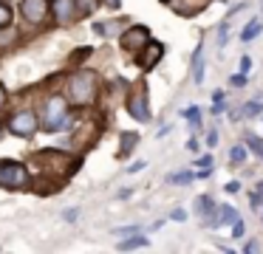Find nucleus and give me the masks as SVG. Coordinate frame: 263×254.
<instances>
[{
	"instance_id": "nucleus-2",
	"label": "nucleus",
	"mask_w": 263,
	"mask_h": 254,
	"mask_svg": "<svg viewBox=\"0 0 263 254\" xmlns=\"http://www.w3.org/2000/svg\"><path fill=\"white\" fill-rule=\"evenodd\" d=\"M29 186V167L20 161H0V189H23Z\"/></svg>"
},
{
	"instance_id": "nucleus-24",
	"label": "nucleus",
	"mask_w": 263,
	"mask_h": 254,
	"mask_svg": "<svg viewBox=\"0 0 263 254\" xmlns=\"http://www.w3.org/2000/svg\"><path fill=\"white\" fill-rule=\"evenodd\" d=\"M227 37H229V20H223L221 26H218V43H227Z\"/></svg>"
},
{
	"instance_id": "nucleus-22",
	"label": "nucleus",
	"mask_w": 263,
	"mask_h": 254,
	"mask_svg": "<svg viewBox=\"0 0 263 254\" xmlns=\"http://www.w3.org/2000/svg\"><path fill=\"white\" fill-rule=\"evenodd\" d=\"M246 141H249V147L257 152V155L263 158V139H255V135H246Z\"/></svg>"
},
{
	"instance_id": "nucleus-23",
	"label": "nucleus",
	"mask_w": 263,
	"mask_h": 254,
	"mask_svg": "<svg viewBox=\"0 0 263 254\" xmlns=\"http://www.w3.org/2000/svg\"><path fill=\"white\" fill-rule=\"evenodd\" d=\"M229 85H232V88H243V85H246V73L243 71L232 73V76H229Z\"/></svg>"
},
{
	"instance_id": "nucleus-30",
	"label": "nucleus",
	"mask_w": 263,
	"mask_h": 254,
	"mask_svg": "<svg viewBox=\"0 0 263 254\" xmlns=\"http://www.w3.org/2000/svg\"><path fill=\"white\" fill-rule=\"evenodd\" d=\"M206 144H210V147L218 144V133H215V130H210V135H206Z\"/></svg>"
},
{
	"instance_id": "nucleus-16",
	"label": "nucleus",
	"mask_w": 263,
	"mask_h": 254,
	"mask_svg": "<svg viewBox=\"0 0 263 254\" xmlns=\"http://www.w3.org/2000/svg\"><path fill=\"white\" fill-rule=\"evenodd\" d=\"M238 220V212H235L232 206H221V218H218V226H223V223H235ZM215 226V229H218Z\"/></svg>"
},
{
	"instance_id": "nucleus-33",
	"label": "nucleus",
	"mask_w": 263,
	"mask_h": 254,
	"mask_svg": "<svg viewBox=\"0 0 263 254\" xmlns=\"http://www.w3.org/2000/svg\"><path fill=\"white\" fill-rule=\"evenodd\" d=\"M212 164V155H204V158H198V167H210Z\"/></svg>"
},
{
	"instance_id": "nucleus-20",
	"label": "nucleus",
	"mask_w": 263,
	"mask_h": 254,
	"mask_svg": "<svg viewBox=\"0 0 263 254\" xmlns=\"http://www.w3.org/2000/svg\"><path fill=\"white\" fill-rule=\"evenodd\" d=\"M184 116H187L190 119V124H193V127H201V110H198V107H187V110H184Z\"/></svg>"
},
{
	"instance_id": "nucleus-37",
	"label": "nucleus",
	"mask_w": 263,
	"mask_h": 254,
	"mask_svg": "<svg viewBox=\"0 0 263 254\" xmlns=\"http://www.w3.org/2000/svg\"><path fill=\"white\" fill-rule=\"evenodd\" d=\"M257 192H260V195H263V181H260V184H257Z\"/></svg>"
},
{
	"instance_id": "nucleus-6",
	"label": "nucleus",
	"mask_w": 263,
	"mask_h": 254,
	"mask_svg": "<svg viewBox=\"0 0 263 254\" xmlns=\"http://www.w3.org/2000/svg\"><path fill=\"white\" fill-rule=\"evenodd\" d=\"M127 113H130L136 122H150V107H147V93L139 90L127 99Z\"/></svg>"
},
{
	"instance_id": "nucleus-12",
	"label": "nucleus",
	"mask_w": 263,
	"mask_h": 254,
	"mask_svg": "<svg viewBox=\"0 0 263 254\" xmlns=\"http://www.w3.org/2000/svg\"><path fill=\"white\" fill-rule=\"evenodd\" d=\"M93 31L114 37V34H122V26H119V20H108V23H97V26H93Z\"/></svg>"
},
{
	"instance_id": "nucleus-35",
	"label": "nucleus",
	"mask_w": 263,
	"mask_h": 254,
	"mask_svg": "<svg viewBox=\"0 0 263 254\" xmlns=\"http://www.w3.org/2000/svg\"><path fill=\"white\" fill-rule=\"evenodd\" d=\"M187 150H190V152H195V150H198V141L190 139V141H187Z\"/></svg>"
},
{
	"instance_id": "nucleus-5",
	"label": "nucleus",
	"mask_w": 263,
	"mask_h": 254,
	"mask_svg": "<svg viewBox=\"0 0 263 254\" xmlns=\"http://www.w3.org/2000/svg\"><path fill=\"white\" fill-rule=\"evenodd\" d=\"M147 43H150L147 26H130L125 34H122V48L125 51H142Z\"/></svg>"
},
{
	"instance_id": "nucleus-11",
	"label": "nucleus",
	"mask_w": 263,
	"mask_h": 254,
	"mask_svg": "<svg viewBox=\"0 0 263 254\" xmlns=\"http://www.w3.org/2000/svg\"><path fill=\"white\" fill-rule=\"evenodd\" d=\"M260 28H263V23L257 20V17H255V20H249V23L243 26V31H240V40H243V43H252V40L260 34Z\"/></svg>"
},
{
	"instance_id": "nucleus-28",
	"label": "nucleus",
	"mask_w": 263,
	"mask_h": 254,
	"mask_svg": "<svg viewBox=\"0 0 263 254\" xmlns=\"http://www.w3.org/2000/svg\"><path fill=\"white\" fill-rule=\"evenodd\" d=\"M173 220H178V223H181V220H187V212H184V209H176V212L170 214Z\"/></svg>"
},
{
	"instance_id": "nucleus-31",
	"label": "nucleus",
	"mask_w": 263,
	"mask_h": 254,
	"mask_svg": "<svg viewBox=\"0 0 263 254\" xmlns=\"http://www.w3.org/2000/svg\"><path fill=\"white\" fill-rule=\"evenodd\" d=\"M238 189H240V184H238V181H229V184H227V192H229V195H235Z\"/></svg>"
},
{
	"instance_id": "nucleus-17",
	"label": "nucleus",
	"mask_w": 263,
	"mask_h": 254,
	"mask_svg": "<svg viewBox=\"0 0 263 254\" xmlns=\"http://www.w3.org/2000/svg\"><path fill=\"white\" fill-rule=\"evenodd\" d=\"M136 141H139V133H122V152H133V147H136Z\"/></svg>"
},
{
	"instance_id": "nucleus-4",
	"label": "nucleus",
	"mask_w": 263,
	"mask_h": 254,
	"mask_svg": "<svg viewBox=\"0 0 263 254\" xmlns=\"http://www.w3.org/2000/svg\"><path fill=\"white\" fill-rule=\"evenodd\" d=\"M9 133L23 135V139L34 135V133H37V116H34L31 110H20V113H14V116L9 119Z\"/></svg>"
},
{
	"instance_id": "nucleus-38",
	"label": "nucleus",
	"mask_w": 263,
	"mask_h": 254,
	"mask_svg": "<svg viewBox=\"0 0 263 254\" xmlns=\"http://www.w3.org/2000/svg\"><path fill=\"white\" fill-rule=\"evenodd\" d=\"M164 3H167V0H164Z\"/></svg>"
},
{
	"instance_id": "nucleus-19",
	"label": "nucleus",
	"mask_w": 263,
	"mask_h": 254,
	"mask_svg": "<svg viewBox=\"0 0 263 254\" xmlns=\"http://www.w3.org/2000/svg\"><path fill=\"white\" fill-rule=\"evenodd\" d=\"M229 161H232V164H243V161H246V150L235 144L232 150H229Z\"/></svg>"
},
{
	"instance_id": "nucleus-34",
	"label": "nucleus",
	"mask_w": 263,
	"mask_h": 254,
	"mask_svg": "<svg viewBox=\"0 0 263 254\" xmlns=\"http://www.w3.org/2000/svg\"><path fill=\"white\" fill-rule=\"evenodd\" d=\"M139 169H144V161H136V164H130V169H127V172H139Z\"/></svg>"
},
{
	"instance_id": "nucleus-7",
	"label": "nucleus",
	"mask_w": 263,
	"mask_h": 254,
	"mask_svg": "<svg viewBox=\"0 0 263 254\" xmlns=\"http://www.w3.org/2000/svg\"><path fill=\"white\" fill-rule=\"evenodd\" d=\"M161 56H164V45L156 43V40H150L147 48H142V56H139V68H142V71H150V68L159 65Z\"/></svg>"
},
{
	"instance_id": "nucleus-8",
	"label": "nucleus",
	"mask_w": 263,
	"mask_h": 254,
	"mask_svg": "<svg viewBox=\"0 0 263 254\" xmlns=\"http://www.w3.org/2000/svg\"><path fill=\"white\" fill-rule=\"evenodd\" d=\"M20 11L26 14V20H29V23H43V20H46V14H48V0H23Z\"/></svg>"
},
{
	"instance_id": "nucleus-15",
	"label": "nucleus",
	"mask_w": 263,
	"mask_h": 254,
	"mask_svg": "<svg viewBox=\"0 0 263 254\" xmlns=\"http://www.w3.org/2000/svg\"><path fill=\"white\" fill-rule=\"evenodd\" d=\"M97 3L99 0H77V17H88L97 11Z\"/></svg>"
},
{
	"instance_id": "nucleus-25",
	"label": "nucleus",
	"mask_w": 263,
	"mask_h": 254,
	"mask_svg": "<svg viewBox=\"0 0 263 254\" xmlns=\"http://www.w3.org/2000/svg\"><path fill=\"white\" fill-rule=\"evenodd\" d=\"M257 113H263V105L257 99H252L249 105H246V116H257Z\"/></svg>"
},
{
	"instance_id": "nucleus-9",
	"label": "nucleus",
	"mask_w": 263,
	"mask_h": 254,
	"mask_svg": "<svg viewBox=\"0 0 263 254\" xmlns=\"http://www.w3.org/2000/svg\"><path fill=\"white\" fill-rule=\"evenodd\" d=\"M54 17L57 23H71L77 17V0H54Z\"/></svg>"
},
{
	"instance_id": "nucleus-14",
	"label": "nucleus",
	"mask_w": 263,
	"mask_h": 254,
	"mask_svg": "<svg viewBox=\"0 0 263 254\" xmlns=\"http://www.w3.org/2000/svg\"><path fill=\"white\" fill-rule=\"evenodd\" d=\"M142 246H147V237H144V235H133L130 240H122L119 243V251H130V248H142Z\"/></svg>"
},
{
	"instance_id": "nucleus-1",
	"label": "nucleus",
	"mask_w": 263,
	"mask_h": 254,
	"mask_svg": "<svg viewBox=\"0 0 263 254\" xmlns=\"http://www.w3.org/2000/svg\"><path fill=\"white\" fill-rule=\"evenodd\" d=\"M68 93L77 105H91L97 99V76L91 71H77L68 82Z\"/></svg>"
},
{
	"instance_id": "nucleus-18",
	"label": "nucleus",
	"mask_w": 263,
	"mask_h": 254,
	"mask_svg": "<svg viewBox=\"0 0 263 254\" xmlns=\"http://www.w3.org/2000/svg\"><path fill=\"white\" fill-rule=\"evenodd\" d=\"M195 175L193 172H176V175H167V184H190Z\"/></svg>"
},
{
	"instance_id": "nucleus-29",
	"label": "nucleus",
	"mask_w": 263,
	"mask_h": 254,
	"mask_svg": "<svg viewBox=\"0 0 263 254\" xmlns=\"http://www.w3.org/2000/svg\"><path fill=\"white\" fill-rule=\"evenodd\" d=\"M249 68H252V60H249V56H240V71H249Z\"/></svg>"
},
{
	"instance_id": "nucleus-21",
	"label": "nucleus",
	"mask_w": 263,
	"mask_h": 254,
	"mask_svg": "<svg viewBox=\"0 0 263 254\" xmlns=\"http://www.w3.org/2000/svg\"><path fill=\"white\" fill-rule=\"evenodd\" d=\"M9 23H12V9H9V3H0V28Z\"/></svg>"
},
{
	"instance_id": "nucleus-3",
	"label": "nucleus",
	"mask_w": 263,
	"mask_h": 254,
	"mask_svg": "<svg viewBox=\"0 0 263 254\" xmlns=\"http://www.w3.org/2000/svg\"><path fill=\"white\" fill-rule=\"evenodd\" d=\"M46 127L51 133H60V130H68L71 127V116H68V105L65 99H48V107H46Z\"/></svg>"
},
{
	"instance_id": "nucleus-10",
	"label": "nucleus",
	"mask_w": 263,
	"mask_h": 254,
	"mask_svg": "<svg viewBox=\"0 0 263 254\" xmlns=\"http://www.w3.org/2000/svg\"><path fill=\"white\" fill-rule=\"evenodd\" d=\"M193 82L201 85L204 82V45L198 43V48H195L193 54Z\"/></svg>"
},
{
	"instance_id": "nucleus-26",
	"label": "nucleus",
	"mask_w": 263,
	"mask_h": 254,
	"mask_svg": "<svg viewBox=\"0 0 263 254\" xmlns=\"http://www.w3.org/2000/svg\"><path fill=\"white\" fill-rule=\"evenodd\" d=\"M249 203H252V209H255V212H257V209H263V195L255 189V195L249 198Z\"/></svg>"
},
{
	"instance_id": "nucleus-32",
	"label": "nucleus",
	"mask_w": 263,
	"mask_h": 254,
	"mask_svg": "<svg viewBox=\"0 0 263 254\" xmlns=\"http://www.w3.org/2000/svg\"><path fill=\"white\" fill-rule=\"evenodd\" d=\"M77 218H80V212H77V209H68V212H65V220H68V223H71V220H77Z\"/></svg>"
},
{
	"instance_id": "nucleus-27",
	"label": "nucleus",
	"mask_w": 263,
	"mask_h": 254,
	"mask_svg": "<svg viewBox=\"0 0 263 254\" xmlns=\"http://www.w3.org/2000/svg\"><path fill=\"white\" fill-rule=\"evenodd\" d=\"M232 237H243V220H235V223H232Z\"/></svg>"
},
{
	"instance_id": "nucleus-36",
	"label": "nucleus",
	"mask_w": 263,
	"mask_h": 254,
	"mask_svg": "<svg viewBox=\"0 0 263 254\" xmlns=\"http://www.w3.org/2000/svg\"><path fill=\"white\" fill-rule=\"evenodd\" d=\"M6 102V88H3V82H0V105Z\"/></svg>"
},
{
	"instance_id": "nucleus-13",
	"label": "nucleus",
	"mask_w": 263,
	"mask_h": 254,
	"mask_svg": "<svg viewBox=\"0 0 263 254\" xmlns=\"http://www.w3.org/2000/svg\"><path fill=\"white\" fill-rule=\"evenodd\" d=\"M212 212H215V203H212L210 195L195 198V214H212Z\"/></svg>"
}]
</instances>
